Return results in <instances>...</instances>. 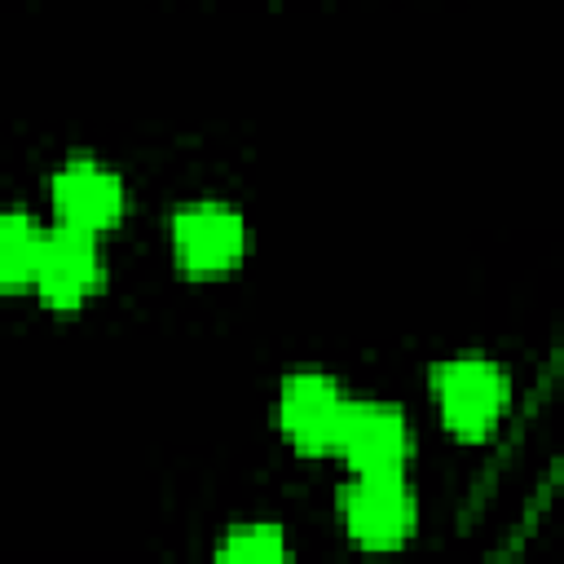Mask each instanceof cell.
I'll return each instance as SVG.
<instances>
[{"mask_svg":"<svg viewBox=\"0 0 564 564\" xmlns=\"http://www.w3.org/2000/svg\"><path fill=\"white\" fill-rule=\"evenodd\" d=\"M432 397L441 410V423L458 436V441H485L498 419L511 405V379L498 361L489 357H449L436 361L432 375Z\"/></svg>","mask_w":564,"mask_h":564,"instance_id":"obj_1","label":"cell"},{"mask_svg":"<svg viewBox=\"0 0 564 564\" xmlns=\"http://www.w3.org/2000/svg\"><path fill=\"white\" fill-rule=\"evenodd\" d=\"M216 555L220 560H278V555H286V538L273 524H242L220 542Z\"/></svg>","mask_w":564,"mask_h":564,"instance_id":"obj_9","label":"cell"},{"mask_svg":"<svg viewBox=\"0 0 564 564\" xmlns=\"http://www.w3.org/2000/svg\"><path fill=\"white\" fill-rule=\"evenodd\" d=\"M348 401L326 375H291L278 392V427L304 454H330L339 445Z\"/></svg>","mask_w":564,"mask_h":564,"instance_id":"obj_5","label":"cell"},{"mask_svg":"<svg viewBox=\"0 0 564 564\" xmlns=\"http://www.w3.org/2000/svg\"><path fill=\"white\" fill-rule=\"evenodd\" d=\"M40 242H44V229L26 212H9L0 220V282H4V291H22L35 282Z\"/></svg>","mask_w":564,"mask_h":564,"instance_id":"obj_8","label":"cell"},{"mask_svg":"<svg viewBox=\"0 0 564 564\" xmlns=\"http://www.w3.org/2000/svg\"><path fill=\"white\" fill-rule=\"evenodd\" d=\"M101 286V251L88 229L57 225L40 242L35 260V291L53 308H75Z\"/></svg>","mask_w":564,"mask_h":564,"instance_id":"obj_4","label":"cell"},{"mask_svg":"<svg viewBox=\"0 0 564 564\" xmlns=\"http://www.w3.org/2000/svg\"><path fill=\"white\" fill-rule=\"evenodd\" d=\"M339 516L352 542L388 551L401 546L414 529V494L401 471H357V480L339 489Z\"/></svg>","mask_w":564,"mask_h":564,"instance_id":"obj_2","label":"cell"},{"mask_svg":"<svg viewBox=\"0 0 564 564\" xmlns=\"http://www.w3.org/2000/svg\"><path fill=\"white\" fill-rule=\"evenodd\" d=\"M172 251L185 273H225L247 256V225L225 203H189L172 216Z\"/></svg>","mask_w":564,"mask_h":564,"instance_id":"obj_3","label":"cell"},{"mask_svg":"<svg viewBox=\"0 0 564 564\" xmlns=\"http://www.w3.org/2000/svg\"><path fill=\"white\" fill-rule=\"evenodd\" d=\"M48 198H53L57 225L88 229V234L119 225V216L128 207L123 181L110 167L93 163V159H70L66 167H57V176L48 185Z\"/></svg>","mask_w":564,"mask_h":564,"instance_id":"obj_6","label":"cell"},{"mask_svg":"<svg viewBox=\"0 0 564 564\" xmlns=\"http://www.w3.org/2000/svg\"><path fill=\"white\" fill-rule=\"evenodd\" d=\"M335 454H344V463L352 471H401L410 458V427L405 414L397 405H379V401H352L339 427V445Z\"/></svg>","mask_w":564,"mask_h":564,"instance_id":"obj_7","label":"cell"}]
</instances>
